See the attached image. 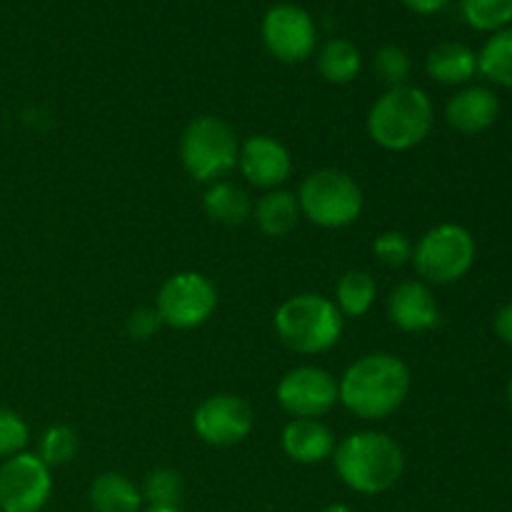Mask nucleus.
<instances>
[{"label":"nucleus","mask_w":512,"mask_h":512,"mask_svg":"<svg viewBox=\"0 0 512 512\" xmlns=\"http://www.w3.org/2000/svg\"><path fill=\"white\" fill-rule=\"evenodd\" d=\"M140 493L150 508H178L183 498V478L173 468H155L148 473Z\"/></svg>","instance_id":"24"},{"label":"nucleus","mask_w":512,"mask_h":512,"mask_svg":"<svg viewBox=\"0 0 512 512\" xmlns=\"http://www.w3.org/2000/svg\"><path fill=\"white\" fill-rule=\"evenodd\" d=\"M260 233L268 238H285L300 220V205L290 190H268L253 208Z\"/></svg>","instance_id":"18"},{"label":"nucleus","mask_w":512,"mask_h":512,"mask_svg":"<svg viewBox=\"0 0 512 512\" xmlns=\"http://www.w3.org/2000/svg\"><path fill=\"white\" fill-rule=\"evenodd\" d=\"M500 115V98L485 85L458 90L445 105V120L460 135H480L493 128Z\"/></svg>","instance_id":"15"},{"label":"nucleus","mask_w":512,"mask_h":512,"mask_svg":"<svg viewBox=\"0 0 512 512\" xmlns=\"http://www.w3.org/2000/svg\"><path fill=\"white\" fill-rule=\"evenodd\" d=\"M253 408L233 393L205 398L193 413V430L210 448H233L253 433Z\"/></svg>","instance_id":"11"},{"label":"nucleus","mask_w":512,"mask_h":512,"mask_svg":"<svg viewBox=\"0 0 512 512\" xmlns=\"http://www.w3.org/2000/svg\"><path fill=\"white\" fill-rule=\"evenodd\" d=\"M50 493V468L38 455L18 453L0 465V512H40Z\"/></svg>","instance_id":"9"},{"label":"nucleus","mask_w":512,"mask_h":512,"mask_svg":"<svg viewBox=\"0 0 512 512\" xmlns=\"http://www.w3.org/2000/svg\"><path fill=\"white\" fill-rule=\"evenodd\" d=\"M273 325L290 350L300 355H320L338 345L345 318L325 295L300 293L278 305Z\"/></svg>","instance_id":"4"},{"label":"nucleus","mask_w":512,"mask_h":512,"mask_svg":"<svg viewBox=\"0 0 512 512\" xmlns=\"http://www.w3.org/2000/svg\"><path fill=\"white\" fill-rule=\"evenodd\" d=\"M218 308V290L203 273L185 270L168 278L155 298L163 325L175 330H193L208 323Z\"/></svg>","instance_id":"8"},{"label":"nucleus","mask_w":512,"mask_h":512,"mask_svg":"<svg viewBox=\"0 0 512 512\" xmlns=\"http://www.w3.org/2000/svg\"><path fill=\"white\" fill-rule=\"evenodd\" d=\"M280 408L293 418H323L328 415L338 400V380L323 368L315 365H300L288 370L275 388Z\"/></svg>","instance_id":"10"},{"label":"nucleus","mask_w":512,"mask_h":512,"mask_svg":"<svg viewBox=\"0 0 512 512\" xmlns=\"http://www.w3.org/2000/svg\"><path fill=\"white\" fill-rule=\"evenodd\" d=\"M373 68L388 88H398V85H405L410 75V55L400 45H383L375 53Z\"/></svg>","instance_id":"27"},{"label":"nucleus","mask_w":512,"mask_h":512,"mask_svg":"<svg viewBox=\"0 0 512 512\" xmlns=\"http://www.w3.org/2000/svg\"><path fill=\"white\" fill-rule=\"evenodd\" d=\"M323 512H355V510L345 503H333V505H328Z\"/></svg>","instance_id":"33"},{"label":"nucleus","mask_w":512,"mask_h":512,"mask_svg":"<svg viewBox=\"0 0 512 512\" xmlns=\"http://www.w3.org/2000/svg\"><path fill=\"white\" fill-rule=\"evenodd\" d=\"M163 325L158 310L155 308H138L130 313L128 318V333L135 340H148L158 333V328Z\"/></svg>","instance_id":"30"},{"label":"nucleus","mask_w":512,"mask_h":512,"mask_svg":"<svg viewBox=\"0 0 512 512\" xmlns=\"http://www.w3.org/2000/svg\"><path fill=\"white\" fill-rule=\"evenodd\" d=\"M433 125V100L423 88L408 83L385 90L368 113L370 138L390 153L418 148L433 133Z\"/></svg>","instance_id":"3"},{"label":"nucleus","mask_w":512,"mask_h":512,"mask_svg":"<svg viewBox=\"0 0 512 512\" xmlns=\"http://www.w3.org/2000/svg\"><path fill=\"white\" fill-rule=\"evenodd\" d=\"M283 453L300 465H315L333 458L335 435L315 418H293L283 430Z\"/></svg>","instance_id":"16"},{"label":"nucleus","mask_w":512,"mask_h":512,"mask_svg":"<svg viewBox=\"0 0 512 512\" xmlns=\"http://www.w3.org/2000/svg\"><path fill=\"white\" fill-rule=\"evenodd\" d=\"M508 403H510V410H512V378L508 380Z\"/></svg>","instance_id":"35"},{"label":"nucleus","mask_w":512,"mask_h":512,"mask_svg":"<svg viewBox=\"0 0 512 512\" xmlns=\"http://www.w3.org/2000/svg\"><path fill=\"white\" fill-rule=\"evenodd\" d=\"M410 368L393 353H370L355 360L338 380V400L360 420H385L410 395Z\"/></svg>","instance_id":"1"},{"label":"nucleus","mask_w":512,"mask_h":512,"mask_svg":"<svg viewBox=\"0 0 512 512\" xmlns=\"http://www.w3.org/2000/svg\"><path fill=\"white\" fill-rule=\"evenodd\" d=\"M475 238L458 223H440L413 245L415 273L433 285H453L470 273L475 263Z\"/></svg>","instance_id":"7"},{"label":"nucleus","mask_w":512,"mask_h":512,"mask_svg":"<svg viewBox=\"0 0 512 512\" xmlns=\"http://www.w3.org/2000/svg\"><path fill=\"white\" fill-rule=\"evenodd\" d=\"M145 512H183L180 508H148Z\"/></svg>","instance_id":"34"},{"label":"nucleus","mask_w":512,"mask_h":512,"mask_svg":"<svg viewBox=\"0 0 512 512\" xmlns=\"http://www.w3.org/2000/svg\"><path fill=\"white\" fill-rule=\"evenodd\" d=\"M263 43L280 63H303L313 55L318 33L310 13L293 3H280L265 13Z\"/></svg>","instance_id":"12"},{"label":"nucleus","mask_w":512,"mask_h":512,"mask_svg":"<svg viewBox=\"0 0 512 512\" xmlns=\"http://www.w3.org/2000/svg\"><path fill=\"white\" fill-rule=\"evenodd\" d=\"M425 70L435 83L443 85H465L478 73V55L465 43L445 40L428 53Z\"/></svg>","instance_id":"17"},{"label":"nucleus","mask_w":512,"mask_h":512,"mask_svg":"<svg viewBox=\"0 0 512 512\" xmlns=\"http://www.w3.org/2000/svg\"><path fill=\"white\" fill-rule=\"evenodd\" d=\"M143 493L123 473H103L90 485V508L95 512H140Z\"/></svg>","instance_id":"19"},{"label":"nucleus","mask_w":512,"mask_h":512,"mask_svg":"<svg viewBox=\"0 0 512 512\" xmlns=\"http://www.w3.org/2000/svg\"><path fill=\"white\" fill-rule=\"evenodd\" d=\"M493 328H495V335H498L505 345H510L512 348V303L503 305V308L495 313Z\"/></svg>","instance_id":"31"},{"label":"nucleus","mask_w":512,"mask_h":512,"mask_svg":"<svg viewBox=\"0 0 512 512\" xmlns=\"http://www.w3.org/2000/svg\"><path fill=\"white\" fill-rule=\"evenodd\" d=\"M373 253L375 258L380 260L388 268H403L405 263H410L413 258V243L405 233L400 230H385L375 238L373 243Z\"/></svg>","instance_id":"28"},{"label":"nucleus","mask_w":512,"mask_h":512,"mask_svg":"<svg viewBox=\"0 0 512 512\" xmlns=\"http://www.w3.org/2000/svg\"><path fill=\"white\" fill-rule=\"evenodd\" d=\"M400 3H403L405 8L413 10V13L433 15V13H440L450 0H400Z\"/></svg>","instance_id":"32"},{"label":"nucleus","mask_w":512,"mask_h":512,"mask_svg":"<svg viewBox=\"0 0 512 512\" xmlns=\"http://www.w3.org/2000/svg\"><path fill=\"white\" fill-rule=\"evenodd\" d=\"M78 455V433L70 425H53L40 438L38 458L43 460L48 468H58V465L70 463Z\"/></svg>","instance_id":"26"},{"label":"nucleus","mask_w":512,"mask_h":512,"mask_svg":"<svg viewBox=\"0 0 512 512\" xmlns=\"http://www.w3.org/2000/svg\"><path fill=\"white\" fill-rule=\"evenodd\" d=\"M28 435V425L15 410L0 408V458H13L23 453Z\"/></svg>","instance_id":"29"},{"label":"nucleus","mask_w":512,"mask_h":512,"mask_svg":"<svg viewBox=\"0 0 512 512\" xmlns=\"http://www.w3.org/2000/svg\"><path fill=\"white\" fill-rule=\"evenodd\" d=\"M295 198L300 215L328 230L348 228L365 208V195L358 180L338 168H323L305 175Z\"/></svg>","instance_id":"5"},{"label":"nucleus","mask_w":512,"mask_h":512,"mask_svg":"<svg viewBox=\"0 0 512 512\" xmlns=\"http://www.w3.org/2000/svg\"><path fill=\"white\" fill-rule=\"evenodd\" d=\"M378 298V285L375 278L365 270H348L340 275L338 285H335V300L340 315L343 318H363L370 313Z\"/></svg>","instance_id":"21"},{"label":"nucleus","mask_w":512,"mask_h":512,"mask_svg":"<svg viewBox=\"0 0 512 512\" xmlns=\"http://www.w3.org/2000/svg\"><path fill=\"white\" fill-rule=\"evenodd\" d=\"M463 15L475 30L498 33L512 23V0H463Z\"/></svg>","instance_id":"25"},{"label":"nucleus","mask_w":512,"mask_h":512,"mask_svg":"<svg viewBox=\"0 0 512 512\" xmlns=\"http://www.w3.org/2000/svg\"><path fill=\"white\" fill-rule=\"evenodd\" d=\"M240 140L230 123L215 115L190 120L180 135L183 168L200 183H215L238 165Z\"/></svg>","instance_id":"6"},{"label":"nucleus","mask_w":512,"mask_h":512,"mask_svg":"<svg viewBox=\"0 0 512 512\" xmlns=\"http://www.w3.org/2000/svg\"><path fill=\"white\" fill-rule=\"evenodd\" d=\"M388 318L403 333H425L440 323V305L423 280H403L388 295Z\"/></svg>","instance_id":"14"},{"label":"nucleus","mask_w":512,"mask_h":512,"mask_svg":"<svg viewBox=\"0 0 512 512\" xmlns=\"http://www.w3.org/2000/svg\"><path fill=\"white\" fill-rule=\"evenodd\" d=\"M360 68H363V55H360L358 45L350 40L333 38L318 50V73L328 83H353L360 75Z\"/></svg>","instance_id":"22"},{"label":"nucleus","mask_w":512,"mask_h":512,"mask_svg":"<svg viewBox=\"0 0 512 512\" xmlns=\"http://www.w3.org/2000/svg\"><path fill=\"white\" fill-rule=\"evenodd\" d=\"M203 208L210 220L220 225H243L253 215V200L240 185L230 180H215L205 190Z\"/></svg>","instance_id":"20"},{"label":"nucleus","mask_w":512,"mask_h":512,"mask_svg":"<svg viewBox=\"0 0 512 512\" xmlns=\"http://www.w3.org/2000/svg\"><path fill=\"white\" fill-rule=\"evenodd\" d=\"M478 70L493 83L512 90V28L498 30L478 53Z\"/></svg>","instance_id":"23"},{"label":"nucleus","mask_w":512,"mask_h":512,"mask_svg":"<svg viewBox=\"0 0 512 512\" xmlns=\"http://www.w3.org/2000/svg\"><path fill=\"white\" fill-rule=\"evenodd\" d=\"M335 473L353 493L383 495L405 473V453L395 438L378 430H360L335 445Z\"/></svg>","instance_id":"2"},{"label":"nucleus","mask_w":512,"mask_h":512,"mask_svg":"<svg viewBox=\"0 0 512 512\" xmlns=\"http://www.w3.org/2000/svg\"><path fill=\"white\" fill-rule=\"evenodd\" d=\"M238 168L250 185L268 193L293 175V155L278 138L258 133L240 143Z\"/></svg>","instance_id":"13"}]
</instances>
